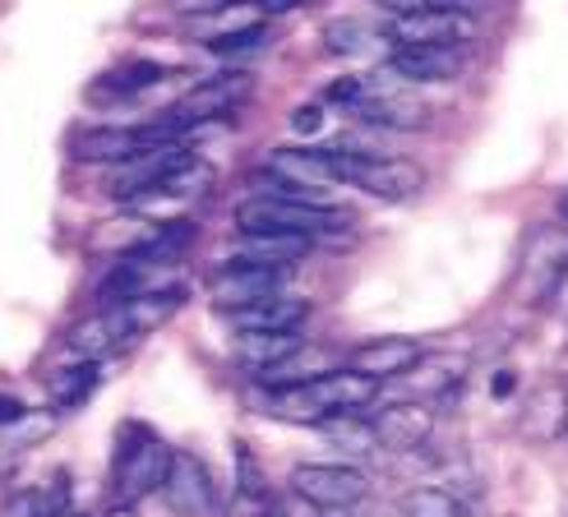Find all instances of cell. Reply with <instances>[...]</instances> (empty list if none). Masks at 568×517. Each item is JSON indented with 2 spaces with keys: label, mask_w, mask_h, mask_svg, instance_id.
I'll return each instance as SVG.
<instances>
[{
  "label": "cell",
  "mask_w": 568,
  "mask_h": 517,
  "mask_svg": "<svg viewBox=\"0 0 568 517\" xmlns=\"http://www.w3.org/2000/svg\"><path fill=\"white\" fill-rule=\"evenodd\" d=\"M403 517H463V499L439 485H420L403 495Z\"/></svg>",
  "instance_id": "cell-29"
},
{
  "label": "cell",
  "mask_w": 568,
  "mask_h": 517,
  "mask_svg": "<svg viewBox=\"0 0 568 517\" xmlns=\"http://www.w3.org/2000/svg\"><path fill=\"white\" fill-rule=\"evenodd\" d=\"M320 429H324V439H328V444L347 448V453H356V457H365V453H375V448H379V444H375V429H371V416H361V412L328 416V420H320Z\"/></svg>",
  "instance_id": "cell-27"
},
{
  "label": "cell",
  "mask_w": 568,
  "mask_h": 517,
  "mask_svg": "<svg viewBox=\"0 0 568 517\" xmlns=\"http://www.w3.org/2000/svg\"><path fill=\"white\" fill-rule=\"evenodd\" d=\"M320 125H324V111L320 107H296L292 111V130L296 134H320Z\"/></svg>",
  "instance_id": "cell-36"
},
{
  "label": "cell",
  "mask_w": 568,
  "mask_h": 517,
  "mask_svg": "<svg viewBox=\"0 0 568 517\" xmlns=\"http://www.w3.org/2000/svg\"><path fill=\"white\" fill-rule=\"evenodd\" d=\"M467 65L463 47H393L388 70L412 83H453Z\"/></svg>",
  "instance_id": "cell-16"
},
{
  "label": "cell",
  "mask_w": 568,
  "mask_h": 517,
  "mask_svg": "<svg viewBox=\"0 0 568 517\" xmlns=\"http://www.w3.org/2000/svg\"><path fill=\"white\" fill-rule=\"evenodd\" d=\"M564 425H568V384L559 375H550L527 393L523 416H518V435L527 444H559Z\"/></svg>",
  "instance_id": "cell-13"
},
{
  "label": "cell",
  "mask_w": 568,
  "mask_h": 517,
  "mask_svg": "<svg viewBox=\"0 0 568 517\" xmlns=\"http://www.w3.org/2000/svg\"><path fill=\"white\" fill-rule=\"evenodd\" d=\"M420 356V342L416 337H371L361 342V347L347 356V369H356V375L375 379V384H393L403 369H412Z\"/></svg>",
  "instance_id": "cell-15"
},
{
  "label": "cell",
  "mask_w": 568,
  "mask_h": 517,
  "mask_svg": "<svg viewBox=\"0 0 568 517\" xmlns=\"http://www.w3.org/2000/svg\"><path fill=\"white\" fill-rule=\"evenodd\" d=\"M125 444L116 453V495L121 499H149L162 490V480H166V467H172V448H166L162 439H153L149 429H139L130 425L125 429Z\"/></svg>",
  "instance_id": "cell-5"
},
{
  "label": "cell",
  "mask_w": 568,
  "mask_h": 517,
  "mask_svg": "<svg viewBox=\"0 0 568 517\" xmlns=\"http://www.w3.org/2000/svg\"><path fill=\"white\" fill-rule=\"evenodd\" d=\"M514 393V369H499V379H495V397H508Z\"/></svg>",
  "instance_id": "cell-41"
},
{
  "label": "cell",
  "mask_w": 568,
  "mask_h": 517,
  "mask_svg": "<svg viewBox=\"0 0 568 517\" xmlns=\"http://www.w3.org/2000/svg\"><path fill=\"white\" fill-rule=\"evenodd\" d=\"M282 277H287V268H264V264H245V258H232L226 268H217L209 277V296L217 310H245V305H260L268 296L282 292Z\"/></svg>",
  "instance_id": "cell-9"
},
{
  "label": "cell",
  "mask_w": 568,
  "mask_h": 517,
  "mask_svg": "<svg viewBox=\"0 0 568 517\" xmlns=\"http://www.w3.org/2000/svg\"><path fill=\"white\" fill-rule=\"evenodd\" d=\"M310 236H287V232H260V236H241V254L245 264H264V268H292L296 258L310 254Z\"/></svg>",
  "instance_id": "cell-24"
},
{
  "label": "cell",
  "mask_w": 568,
  "mask_h": 517,
  "mask_svg": "<svg viewBox=\"0 0 568 517\" xmlns=\"http://www.w3.org/2000/svg\"><path fill=\"white\" fill-rule=\"evenodd\" d=\"M384 42H388V33L375 28L371 19L347 14V19H328L324 23V47L333 55H379Z\"/></svg>",
  "instance_id": "cell-25"
},
{
  "label": "cell",
  "mask_w": 568,
  "mask_h": 517,
  "mask_svg": "<svg viewBox=\"0 0 568 517\" xmlns=\"http://www.w3.org/2000/svg\"><path fill=\"white\" fill-rule=\"evenodd\" d=\"M166 70L158 61H134V65H121V70H111L102 79V89L106 93H139V89H153V83H162Z\"/></svg>",
  "instance_id": "cell-32"
},
{
  "label": "cell",
  "mask_w": 568,
  "mask_h": 517,
  "mask_svg": "<svg viewBox=\"0 0 568 517\" xmlns=\"http://www.w3.org/2000/svg\"><path fill=\"white\" fill-rule=\"evenodd\" d=\"M162 499L181 517H209L217 508L209 467L199 463L194 453H172V467H166V480H162Z\"/></svg>",
  "instance_id": "cell-11"
},
{
  "label": "cell",
  "mask_w": 568,
  "mask_h": 517,
  "mask_svg": "<svg viewBox=\"0 0 568 517\" xmlns=\"http://www.w3.org/2000/svg\"><path fill=\"white\" fill-rule=\"evenodd\" d=\"M194 241V226L190 222H162V226H153V232L144 236V241H134L130 250H125V258H134V264H172V258L185 250Z\"/></svg>",
  "instance_id": "cell-26"
},
{
  "label": "cell",
  "mask_w": 568,
  "mask_h": 517,
  "mask_svg": "<svg viewBox=\"0 0 568 517\" xmlns=\"http://www.w3.org/2000/svg\"><path fill=\"white\" fill-rule=\"evenodd\" d=\"M393 47H463L471 42L476 23L467 10L453 6H425L412 14H393V23L384 28Z\"/></svg>",
  "instance_id": "cell-8"
},
{
  "label": "cell",
  "mask_w": 568,
  "mask_h": 517,
  "mask_svg": "<svg viewBox=\"0 0 568 517\" xmlns=\"http://www.w3.org/2000/svg\"><path fill=\"white\" fill-rule=\"evenodd\" d=\"M305 314L310 305L301 296H287V292H277L260 305H245V310H232L226 320H232L236 333H292L305 324Z\"/></svg>",
  "instance_id": "cell-20"
},
{
  "label": "cell",
  "mask_w": 568,
  "mask_h": 517,
  "mask_svg": "<svg viewBox=\"0 0 568 517\" xmlns=\"http://www.w3.org/2000/svg\"><path fill=\"white\" fill-rule=\"evenodd\" d=\"M371 429H375V444H384L393 453H416L435 435V412H430V402H403L397 397L379 416H371Z\"/></svg>",
  "instance_id": "cell-14"
},
{
  "label": "cell",
  "mask_w": 568,
  "mask_h": 517,
  "mask_svg": "<svg viewBox=\"0 0 568 517\" xmlns=\"http://www.w3.org/2000/svg\"><path fill=\"white\" fill-rule=\"evenodd\" d=\"M158 143H181L172 130H166L162 121H153V125H93V130H79L74 139H70V153L79 158V162H130V158H139V153H149V149H158Z\"/></svg>",
  "instance_id": "cell-7"
},
{
  "label": "cell",
  "mask_w": 568,
  "mask_h": 517,
  "mask_svg": "<svg viewBox=\"0 0 568 517\" xmlns=\"http://www.w3.org/2000/svg\"><path fill=\"white\" fill-rule=\"evenodd\" d=\"M352 116H361L365 125L375 130H425L430 111H425L412 93H397V89H361V98L352 102Z\"/></svg>",
  "instance_id": "cell-18"
},
{
  "label": "cell",
  "mask_w": 568,
  "mask_h": 517,
  "mask_svg": "<svg viewBox=\"0 0 568 517\" xmlns=\"http://www.w3.org/2000/svg\"><path fill=\"white\" fill-rule=\"evenodd\" d=\"M328 158V176L356 185L371 199H384V204H403V199L425 190V171L407 158H379V153H356V149H324Z\"/></svg>",
  "instance_id": "cell-1"
},
{
  "label": "cell",
  "mask_w": 568,
  "mask_h": 517,
  "mask_svg": "<svg viewBox=\"0 0 568 517\" xmlns=\"http://www.w3.org/2000/svg\"><path fill=\"white\" fill-rule=\"evenodd\" d=\"M55 517H83V513H55Z\"/></svg>",
  "instance_id": "cell-42"
},
{
  "label": "cell",
  "mask_w": 568,
  "mask_h": 517,
  "mask_svg": "<svg viewBox=\"0 0 568 517\" xmlns=\"http://www.w3.org/2000/svg\"><path fill=\"white\" fill-rule=\"evenodd\" d=\"M190 162V149L185 143H158V149L149 153H139L130 162H121L116 171V181H111V194L121 199V204H139V199H149L166 176H172L176 166Z\"/></svg>",
  "instance_id": "cell-10"
},
{
  "label": "cell",
  "mask_w": 568,
  "mask_h": 517,
  "mask_svg": "<svg viewBox=\"0 0 568 517\" xmlns=\"http://www.w3.org/2000/svg\"><path fill=\"white\" fill-rule=\"evenodd\" d=\"M226 6H232V0H176V10H185V14H213Z\"/></svg>",
  "instance_id": "cell-37"
},
{
  "label": "cell",
  "mask_w": 568,
  "mask_h": 517,
  "mask_svg": "<svg viewBox=\"0 0 568 517\" xmlns=\"http://www.w3.org/2000/svg\"><path fill=\"white\" fill-rule=\"evenodd\" d=\"M361 89H365V79H337V83H328V102H343V107H352L356 98H361Z\"/></svg>",
  "instance_id": "cell-35"
},
{
  "label": "cell",
  "mask_w": 568,
  "mask_h": 517,
  "mask_svg": "<svg viewBox=\"0 0 568 517\" xmlns=\"http://www.w3.org/2000/svg\"><path fill=\"white\" fill-rule=\"evenodd\" d=\"M245 98H250V74H217V79L194 83V89L176 107H166L158 121L181 139L185 130H199V125H209L217 116H232Z\"/></svg>",
  "instance_id": "cell-4"
},
{
  "label": "cell",
  "mask_w": 568,
  "mask_h": 517,
  "mask_svg": "<svg viewBox=\"0 0 568 517\" xmlns=\"http://www.w3.org/2000/svg\"><path fill=\"white\" fill-rule=\"evenodd\" d=\"M241 236H260V232H287V236H333L337 226H347V217L337 209H315V204H287V199H268L254 194L236 209Z\"/></svg>",
  "instance_id": "cell-2"
},
{
  "label": "cell",
  "mask_w": 568,
  "mask_h": 517,
  "mask_svg": "<svg viewBox=\"0 0 568 517\" xmlns=\"http://www.w3.org/2000/svg\"><path fill=\"white\" fill-rule=\"evenodd\" d=\"M125 328H121V320H116V310H98V314H89V320H79L70 333H65V347L74 352V356H83V361H102V356H111V352H121L125 347Z\"/></svg>",
  "instance_id": "cell-21"
},
{
  "label": "cell",
  "mask_w": 568,
  "mask_h": 517,
  "mask_svg": "<svg viewBox=\"0 0 568 517\" xmlns=\"http://www.w3.org/2000/svg\"><path fill=\"white\" fill-rule=\"evenodd\" d=\"M181 305H185V286H153V292H139V296H130L121 305H106V310H116L125 337L134 342V337L162 328Z\"/></svg>",
  "instance_id": "cell-19"
},
{
  "label": "cell",
  "mask_w": 568,
  "mask_h": 517,
  "mask_svg": "<svg viewBox=\"0 0 568 517\" xmlns=\"http://www.w3.org/2000/svg\"><path fill=\"white\" fill-rule=\"evenodd\" d=\"M296 6H305V0H260L264 14H287V10H296Z\"/></svg>",
  "instance_id": "cell-40"
},
{
  "label": "cell",
  "mask_w": 568,
  "mask_h": 517,
  "mask_svg": "<svg viewBox=\"0 0 568 517\" xmlns=\"http://www.w3.org/2000/svg\"><path fill=\"white\" fill-rule=\"evenodd\" d=\"M471 361L458 356V352H420L412 369H403L393 384L403 393V402H430V397H448L467 379Z\"/></svg>",
  "instance_id": "cell-12"
},
{
  "label": "cell",
  "mask_w": 568,
  "mask_h": 517,
  "mask_svg": "<svg viewBox=\"0 0 568 517\" xmlns=\"http://www.w3.org/2000/svg\"><path fill=\"white\" fill-rule=\"evenodd\" d=\"M375 6H384L393 14H412V10H425V6H439V0H375Z\"/></svg>",
  "instance_id": "cell-38"
},
{
  "label": "cell",
  "mask_w": 568,
  "mask_h": 517,
  "mask_svg": "<svg viewBox=\"0 0 568 517\" xmlns=\"http://www.w3.org/2000/svg\"><path fill=\"white\" fill-rule=\"evenodd\" d=\"M98 361H79L70 369H61V375H51V402L55 407H79L83 397H89L98 388Z\"/></svg>",
  "instance_id": "cell-28"
},
{
  "label": "cell",
  "mask_w": 568,
  "mask_h": 517,
  "mask_svg": "<svg viewBox=\"0 0 568 517\" xmlns=\"http://www.w3.org/2000/svg\"><path fill=\"white\" fill-rule=\"evenodd\" d=\"M463 517H476V513H463Z\"/></svg>",
  "instance_id": "cell-44"
},
{
  "label": "cell",
  "mask_w": 568,
  "mask_h": 517,
  "mask_svg": "<svg viewBox=\"0 0 568 517\" xmlns=\"http://www.w3.org/2000/svg\"><path fill=\"white\" fill-rule=\"evenodd\" d=\"M305 393L315 397V407H320L324 416H343V412L371 407V402L379 397V384H375V379H365V375H356V369H347V365H333L328 375L310 379Z\"/></svg>",
  "instance_id": "cell-17"
},
{
  "label": "cell",
  "mask_w": 568,
  "mask_h": 517,
  "mask_svg": "<svg viewBox=\"0 0 568 517\" xmlns=\"http://www.w3.org/2000/svg\"><path fill=\"white\" fill-rule=\"evenodd\" d=\"M268 176L277 181H287V185H301V190H320L328 185V158L324 149H277L268 162H264Z\"/></svg>",
  "instance_id": "cell-23"
},
{
  "label": "cell",
  "mask_w": 568,
  "mask_h": 517,
  "mask_svg": "<svg viewBox=\"0 0 568 517\" xmlns=\"http://www.w3.org/2000/svg\"><path fill=\"white\" fill-rule=\"evenodd\" d=\"M564 439H568V425H564Z\"/></svg>",
  "instance_id": "cell-43"
},
{
  "label": "cell",
  "mask_w": 568,
  "mask_h": 517,
  "mask_svg": "<svg viewBox=\"0 0 568 517\" xmlns=\"http://www.w3.org/2000/svg\"><path fill=\"white\" fill-rule=\"evenodd\" d=\"M568 277V226H541L527 250H523V264L514 277V296L531 310H541L559 296V286Z\"/></svg>",
  "instance_id": "cell-3"
},
{
  "label": "cell",
  "mask_w": 568,
  "mask_h": 517,
  "mask_svg": "<svg viewBox=\"0 0 568 517\" xmlns=\"http://www.w3.org/2000/svg\"><path fill=\"white\" fill-rule=\"evenodd\" d=\"M268 42H273V38H268L264 23H241V28H232V33L209 38V51H213V55H250V51H264Z\"/></svg>",
  "instance_id": "cell-31"
},
{
  "label": "cell",
  "mask_w": 568,
  "mask_h": 517,
  "mask_svg": "<svg viewBox=\"0 0 568 517\" xmlns=\"http://www.w3.org/2000/svg\"><path fill=\"white\" fill-rule=\"evenodd\" d=\"M0 517H47V508H42L38 490H14L0 499Z\"/></svg>",
  "instance_id": "cell-34"
},
{
  "label": "cell",
  "mask_w": 568,
  "mask_h": 517,
  "mask_svg": "<svg viewBox=\"0 0 568 517\" xmlns=\"http://www.w3.org/2000/svg\"><path fill=\"white\" fill-rule=\"evenodd\" d=\"M292 495L320 513H337V508H356L371 495V480H365V472L343 463H301L292 472Z\"/></svg>",
  "instance_id": "cell-6"
},
{
  "label": "cell",
  "mask_w": 568,
  "mask_h": 517,
  "mask_svg": "<svg viewBox=\"0 0 568 517\" xmlns=\"http://www.w3.org/2000/svg\"><path fill=\"white\" fill-rule=\"evenodd\" d=\"M236 495H241L245 504H254V508H264V513H268V504H273L268 480H264L260 463H254V453H250L245 444H236Z\"/></svg>",
  "instance_id": "cell-30"
},
{
  "label": "cell",
  "mask_w": 568,
  "mask_h": 517,
  "mask_svg": "<svg viewBox=\"0 0 568 517\" xmlns=\"http://www.w3.org/2000/svg\"><path fill=\"white\" fill-rule=\"evenodd\" d=\"M51 429H55V412H28L23 407V416L14 425H6V435H10V448H33L51 435Z\"/></svg>",
  "instance_id": "cell-33"
},
{
  "label": "cell",
  "mask_w": 568,
  "mask_h": 517,
  "mask_svg": "<svg viewBox=\"0 0 568 517\" xmlns=\"http://www.w3.org/2000/svg\"><path fill=\"white\" fill-rule=\"evenodd\" d=\"M301 347H305L301 328H292V333H241L236 356H241V365L250 369V375H264V369L282 365L287 356H296Z\"/></svg>",
  "instance_id": "cell-22"
},
{
  "label": "cell",
  "mask_w": 568,
  "mask_h": 517,
  "mask_svg": "<svg viewBox=\"0 0 568 517\" xmlns=\"http://www.w3.org/2000/svg\"><path fill=\"white\" fill-rule=\"evenodd\" d=\"M19 416H23V402H19V397H0V429L14 425Z\"/></svg>",
  "instance_id": "cell-39"
}]
</instances>
